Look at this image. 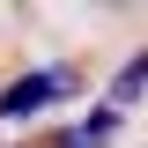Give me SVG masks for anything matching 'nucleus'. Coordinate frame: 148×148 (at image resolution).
Wrapping results in <instances>:
<instances>
[{"mask_svg": "<svg viewBox=\"0 0 148 148\" xmlns=\"http://www.w3.org/2000/svg\"><path fill=\"white\" fill-rule=\"evenodd\" d=\"M141 89H148V52H133L126 67L111 74V111H126V104H141Z\"/></svg>", "mask_w": 148, "mask_h": 148, "instance_id": "obj_3", "label": "nucleus"}, {"mask_svg": "<svg viewBox=\"0 0 148 148\" xmlns=\"http://www.w3.org/2000/svg\"><path fill=\"white\" fill-rule=\"evenodd\" d=\"M74 89H82V74H74V67H30V74H15V82L0 89V119L22 126V119L52 111L59 96H74Z\"/></svg>", "mask_w": 148, "mask_h": 148, "instance_id": "obj_1", "label": "nucleus"}, {"mask_svg": "<svg viewBox=\"0 0 148 148\" xmlns=\"http://www.w3.org/2000/svg\"><path fill=\"white\" fill-rule=\"evenodd\" d=\"M119 119H126V111H111V104H96L89 119H82V126H59V133H52L45 148H104L111 133H119Z\"/></svg>", "mask_w": 148, "mask_h": 148, "instance_id": "obj_2", "label": "nucleus"}]
</instances>
